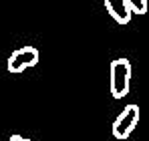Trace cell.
<instances>
[{
	"label": "cell",
	"instance_id": "obj_2",
	"mask_svg": "<svg viewBox=\"0 0 149 141\" xmlns=\"http://www.w3.org/2000/svg\"><path fill=\"white\" fill-rule=\"evenodd\" d=\"M137 123H139V107L131 103L113 121V135H115V139H127L133 133V129L137 127Z\"/></svg>",
	"mask_w": 149,
	"mask_h": 141
},
{
	"label": "cell",
	"instance_id": "obj_3",
	"mask_svg": "<svg viewBox=\"0 0 149 141\" xmlns=\"http://www.w3.org/2000/svg\"><path fill=\"white\" fill-rule=\"evenodd\" d=\"M36 63H38V50L34 47H22L8 57L6 67H8L10 73H22V70L34 67Z\"/></svg>",
	"mask_w": 149,
	"mask_h": 141
},
{
	"label": "cell",
	"instance_id": "obj_1",
	"mask_svg": "<svg viewBox=\"0 0 149 141\" xmlns=\"http://www.w3.org/2000/svg\"><path fill=\"white\" fill-rule=\"evenodd\" d=\"M131 83V63L127 59H115L111 63V95L121 99L129 93Z\"/></svg>",
	"mask_w": 149,
	"mask_h": 141
},
{
	"label": "cell",
	"instance_id": "obj_5",
	"mask_svg": "<svg viewBox=\"0 0 149 141\" xmlns=\"http://www.w3.org/2000/svg\"><path fill=\"white\" fill-rule=\"evenodd\" d=\"M127 8L131 14H145L147 12V2L145 0H125Z\"/></svg>",
	"mask_w": 149,
	"mask_h": 141
},
{
	"label": "cell",
	"instance_id": "obj_6",
	"mask_svg": "<svg viewBox=\"0 0 149 141\" xmlns=\"http://www.w3.org/2000/svg\"><path fill=\"white\" fill-rule=\"evenodd\" d=\"M8 141H30V139H26V137H22V135H10Z\"/></svg>",
	"mask_w": 149,
	"mask_h": 141
},
{
	"label": "cell",
	"instance_id": "obj_4",
	"mask_svg": "<svg viewBox=\"0 0 149 141\" xmlns=\"http://www.w3.org/2000/svg\"><path fill=\"white\" fill-rule=\"evenodd\" d=\"M105 8H107L109 16L117 24H127L131 20V12L127 8L125 0H105Z\"/></svg>",
	"mask_w": 149,
	"mask_h": 141
}]
</instances>
